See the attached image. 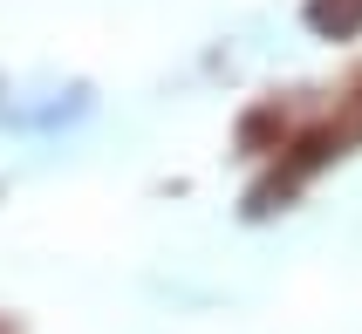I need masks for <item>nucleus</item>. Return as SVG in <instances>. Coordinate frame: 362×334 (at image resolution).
<instances>
[{
  "label": "nucleus",
  "mask_w": 362,
  "mask_h": 334,
  "mask_svg": "<svg viewBox=\"0 0 362 334\" xmlns=\"http://www.w3.org/2000/svg\"><path fill=\"white\" fill-rule=\"evenodd\" d=\"M308 20H315L322 35H356V28H362V0H315Z\"/></svg>",
  "instance_id": "obj_1"
}]
</instances>
